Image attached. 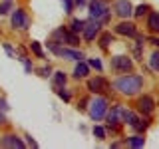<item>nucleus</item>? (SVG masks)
I'll use <instances>...</instances> for the list:
<instances>
[{"label": "nucleus", "mask_w": 159, "mask_h": 149, "mask_svg": "<svg viewBox=\"0 0 159 149\" xmlns=\"http://www.w3.org/2000/svg\"><path fill=\"white\" fill-rule=\"evenodd\" d=\"M151 42L155 44V46H159V38H151Z\"/></svg>", "instance_id": "34"}, {"label": "nucleus", "mask_w": 159, "mask_h": 149, "mask_svg": "<svg viewBox=\"0 0 159 149\" xmlns=\"http://www.w3.org/2000/svg\"><path fill=\"white\" fill-rule=\"evenodd\" d=\"M88 88L92 89L93 93H99V92H106V89L109 88V84L106 82L103 78H92V79H88Z\"/></svg>", "instance_id": "10"}, {"label": "nucleus", "mask_w": 159, "mask_h": 149, "mask_svg": "<svg viewBox=\"0 0 159 149\" xmlns=\"http://www.w3.org/2000/svg\"><path fill=\"white\" fill-rule=\"evenodd\" d=\"M89 66L96 68V70H102V62H99L98 58H92V60H89Z\"/></svg>", "instance_id": "28"}, {"label": "nucleus", "mask_w": 159, "mask_h": 149, "mask_svg": "<svg viewBox=\"0 0 159 149\" xmlns=\"http://www.w3.org/2000/svg\"><path fill=\"white\" fill-rule=\"evenodd\" d=\"M40 76H44V78L50 76V68H42V70H40Z\"/></svg>", "instance_id": "29"}, {"label": "nucleus", "mask_w": 159, "mask_h": 149, "mask_svg": "<svg viewBox=\"0 0 159 149\" xmlns=\"http://www.w3.org/2000/svg\"><path fill=\"white\" fill-rule=\"evenodd\" d=\"M4 50H6V52L10 54V56H12V54H14V50H12V48H10V46H8V44H4Z\"/></svg>", "instance_id": "32"}, {"label": "nucleus", "mask_w": 159, "mask_h": 149, "mask_svg": "<svg viewBox=\"0 0 159 149\" xmlns=\"http://www.w3.org/2000/svg\"><path fill=\"white\" fill-rule=\"evenodd\" d=\"M147 28L151 32H157L159 34V12H151L147 18Z\"/></svg>", "instance_id": "14"}, {"label": "nucleus", "mask_w": 159, "mask_h": 149, "mask_svg": "<svg viewBox=\"0 0 159 149\" xmlns=\"http://www.w3.org/2000/svg\"><path fill=\"white\" fill-rule=\"evenodd\" d=\"M149 66H151V70L159 72V50H155V52L151 54V58H149Z\"/></svg>", "instance_id": "19"}, {"label": "nucleus", "mask_w": 159, "mask_h": 149, "mask_svg": "<svg viewBox=\"0 0 159 149\" xmlns=\"http://www.w3.org/2000/svg\"><path fill=\"white\" fill-rule=\"evenodd\" d=\"M111 68L116 70V72H119V74H127V72H131L133 62L127 56H113L111 58Z\"/></svg>", "instance_id": "4"}, {"label": "nucleus", "mask_w": 159, "mask_h": 149, "mask_svg": "<svg viewBox=\"0 0 159 149\" xmlns=\"http://www.w3.org/2000/svg\"><path fill=\"white\" fill-rule=\"evenodd\" d=\"M2 147H24V141L16 135H4L2 141H0Z\"/></svg>", "instance_id": "12"}, {"label": "nucleus", "mask_w": 159, "mask_h": 149, "mask_svg": "<svg viewBox=\"0 0 159 149\" xmlns=\"http://www.w3.org/2000/svg\"><path fill=\"white\" fill-rule=\"evenodd\" d=\"M93 135H96V139H106V129L96 125V127H93Z\"/></svg>", "instance_id": "24"}, {"label": "nucleus", "mask_w": 159, "mask_h": 149, "mask_svg": "<svg viewBox=\"0 0 159 149\" xmlns=\"http://www.w3.org/2000/svg\"><path fill=\"white\" fill-rule=\"evenodd\" d=\"M88 72H89V66L86 62H82V60H80V64L76 66V70H74V78H86L88 76Z\"/></svg>", "instance_id": "15"}, {"label": "nucleus", "mask_w": 159, "mask_h": 149, "mask_svg": "<svg viewBox=\"0 0 159 149\" xmlns=\"http://www.w3.org/2000/svg\"><path fill=\"white\" fill-rule=\"evenodd\" d=\"M116 32L121 34V36H135L137 30H135V24L133 22H119L116 26Z\"/></svg>", "instance_id": "11"}, {"label": "nucleus", "mask_w": 159, "mask_h": 149, "mask_svg": "<svg viewBox=\"0 0 159 149\" xmlns=\"http://www.w3.org/2000/svg\"><path fill=\"white\" fill-rule=\"evenodd\" d=\"M137 109L143 113V115H149V113H153V109H155V102H153L151 96H143L139 97L137 102Z\"/></svg>", "instance_id": "8"}, {"label": "nucleus", "mask_w": 159, "mask_h": 149, "mask_svg": "<svg viewBox=\"0 0 159 149\" xmlns=\"http://www.w3.org/2000/svg\"><path fill=\"white\" fill-rule=\"evenodd\" d=\"M84 26H86V20H80V18H76V20H72V32H82L84 30Z\"/></svg>", "instance_id": "20"}, {"label": "nucleus", "mask_w": 159, "mask_h": 149, "mask_svg": "<svg viewBox=\"0 0 159 149\" xmlns=\"http://www.w3.org/2000/svg\"><path fill=\"white\" fill-rule=\"evenodd\" d=\"M107 111V99L106 97H96L92 99V106H89V117L92 119H102Z\"/></svg>", "instance_id": "3"}, {"label": "nucleus", "mask_w": 159, "mask_h": 149, "mask_svg": "<svg viewBox=\"0 0 159 149\" xmlns=\"http://www.w3.org/2000/svg\"><path fill=\"white\" fill-rule=\"evenodd\" d=\"M30 50H32V52L36 54L38 58H44V52H42V48H40L38 42H32V44H30Z\"/></svg>", "instance_id": "23"}, {"label": "nucleus", "mask_w": 159, "mask_h": 149, "mask_svg": "<svg viewBox=\"0 0 159 149\" xmlns=\"http://www.w3.org/2000/svg\"><path fill=\"white\" fill-rule=\"evenodd\" d=\"M89 16L93 20H99V22H106L109 18V8L103 0H92L89 2Z\"/></svg>", "instance_id": "2"}, {"label": "nucleus", "mask_w": 159, "mask_h": 149, "mask_svg": "<svg viewBox=\"0 0 159 149\" xmlns=\"http://www.w3.org/2000/svg\"><path fill=\"white\" fill-rule=\"evenodd\" d=\"M99 28H102V24H99V20H93V22H86V26H84V40H93L99 34Z\"/></svg>", "instance_id": "7"}, {"label": "nucleus", "mask_w": 159, "mask_h": 149, "mask_svg": "<svg viewBox=\"0 0 159 149\" xmlns=\"http://www.w3.org/2000/svg\"><path fill=\"white\" fill-rule=\"evenodd\" d=\"M10 10H12V2H10V0H4V2L0 4V14L4 16V14H8Z\"/></svg>", "instance_id": "22"}, {"label": "nucleus", "mask_w": 159, "mask_h": 149, "mask_svg": "<svg viewBox=\"0 0 159 149\" xmlns=\"http://www.w3.org/2000/svg\"><path fill=\"white\" fill-rule=\"evenodd\" d=\"M74 2H76V4H78V6H82V4H84V2H86V0H74Z\"/></svg>", "instance_id": "35"}, {"label": "nucleus", "mask_w": 159, "mask_h": 149, "mask_svg": "<svg viewBox=\"0 0 159 149\" xmlns=\"http://www.w3.org/2000/svg\"><path fill=\"white\" fill-rule=\"evenodd\" d=\"M26 143H28V145H32V147H38V143H36V141H34V139H32V137H30V135H28V139H26Z\"/></svg>", "instance_id": "30"}, {"label": "nucleus", "mask_w": 159, "mask_h": 149, "mask_svg": "<svg viewBox=\"0 0 159 149\" xmlns=\"http://www.w3.org/2000/svg\"><path fill=\"white\" fill-rule=\"evenodd\" d=\"M116 12H117V16H121V18L131 16V14H133L131 2H129V0H117V2H116Z\"/></svg>", "instance_id": "9"}, {"label": "nucleus", "mask_w": 159, "mask_h": 149, "mask_svg": "<svg viewBox=\"0 0 159 149\" xmlns=\"http://www.w3.org/2000/svg\"><path fill=\"white\" fill-rule=\"evenodd\" d=\"M116 89L117 92H121L123 96H133V93H137L139 89L143 86V78L141 76H123L116 79Z\"/></svg>", "instance_id": "1"}, {"label": "nucleus", "mask_w": 159, "mask_h": 149, "mask_svg": "<svg viewBox=\"0 0 159 149\" xmlns=\"http://www.w3.org/2000/svg\"><path fill=\"white\" fill-rule=\"evenodd\" d=\"M107 127H111V129L119 127V115H117L116 109H111V111L107 113Z\"/></svg>", "instance_id": "16"}, {"label": "nucleus", "mask_w": 159, "mask_h": 149, "mask_svg": "<svg viewBox=\"0 0 159 149\" xmlns=\"http://www.w3.org/2000/svg\"><path fill=\"white\" fill-rule=\"evenodd\" d=\"M54 84H56V88H64V86H66V74H64V72H56V74H54Z\"/></svg>", "instance_id": "18"}, {"label": "nucleus", "mask_w": 159, "mask_h": 149, "mask_svg": "<svg viewBox=\"0 0 159 149\" xmlns=\"http://www.w3.org/2000/svg\"><path fill=\"white\" fill-rule=\"evenodd\" d=\"M10 106H8V103L6 102H4V99H0V109H4V111H6V109H8Z\"/></svg>", "instance_id": "31"}, {"label": "nucleus", "mask_w": 159, "mask_h": 149, "mask_svg": "<svg viewBox=\"0 0 159 149\" xmlns=\"http://www.w3.org/2000/svg\"><path fill=\"white\" fill-rule=\"evenodd\" d=\"M54 36H56V38H60L62 42L70 44V46H78V44H80V38H78V34H76V32H68V30H64V28H58L56 32H54Z\"/></svg>", "instance_id": "5"}, {"label": "nucleus", "mask_w": 159, "mask_h": 149, "mask_svg": "<svg viewBox=\"0 0 159 149\" xmlns=\"http://www.w3.org/2000/svg\"><path fill=\"white\" fill-rule=\"evenodd\" d=\"M147 10H149L147 4H141V6L135 8V12H133V14H135V16H143V14H147Z\"/></svg>", "instance_id": "26"}, {"label": "nucleus", "mask_w": 159, "mask_h": 149, "mask_svg": "<svg viewBox=\"0 0 159 149\" xmlns=\"http://www.w3.org/2000/svg\"><path fill=\"white\" fill-rule=\"evenodd\" d=\"M111 42H113V36H111L109 32H103V34H102V38H99V48H102V50H106V48H107Z\"/></svg>", "instance_id": "17"}, {"label": "nucleus", "mask_w": 159, "mask_h": 149, "mask_svg": "<svg viewBox=\"0 0 159 149\" xmlns=\"http://www.w3.org/2000/svg\"><path fill=\"white\" fill-rule=\"evenodd\" d=\"M58 96L64 99V102H70V93L68 92H64V88H58Z\"/></svg>", "instance_id": "27"}, {"label": "nucleus", "mask_w": 159, "mask_h": 149, "mask_svg": "<svg viewBox=\"0 0 159 149\" xmlns=\"http://www.w3.org/2000/svg\"><path fill=\"white\" fill-rule=\"evenodd\" d=\"M28 24H30V20H28L26 14H24V10H22V8H16V10H14V14H12V26H14V28L26 30Z\"/></svg>", "instance_id": "6"}, {"label": "nucleus", "mask_w": 159, "mask_h": 149, "mask_svg": "<svg viewBox=\"0 0 159 149\" xmlns=\"http://www.w3.org/2000/svg\"><path fill=\"white\" fill-rule=\"evenodd\" d=\"M62 4H64L66 14H72V12H74V0H62Z\"/></svg>", "instance_id": "25"}, {"label": "nucleus", "mask_w": 159, "mask_h": 149, "mask_svg": "<svg viewBox=\"0 0 159 149\" xmlns=\"http://www.w3.org/2000/svg\"><path fill=\"white\" fill-rule=\"evenodd\" d=\"M127 143H129L131 147H143V145H145V139L139 137V135H133V137H129Z\"/></svg>", "instance_id": "21"}, {"label": "nucleus", "mask_w": 159, "mask_h": 149, "mask_svg": "<svg viewBox=\"0 0 159 149\" xmlns=\"http://www.w3.org/2000/svg\"><path fill=\"white\" fill-rule=\"evenodd\" d=\"M2 123H6V117H4V113H0V125Z\"/></svg>", "instance_id": "33"}, {"label": "nucleus", "mask_w": 159, "mask_h": 149, "mask_svg": "<svg viewBox=\"0 0 159 149\" xmlns=\"http://www.w3.org/2000/svg\"><path fill=\"white\" fill-rule=\"evenodd\" d=\"M56 54H58V56L68 58V60H82V58H84L82 52H78V50H68V48H60Z\"/></svg>", "instance_id": "13"}]
</instances>
